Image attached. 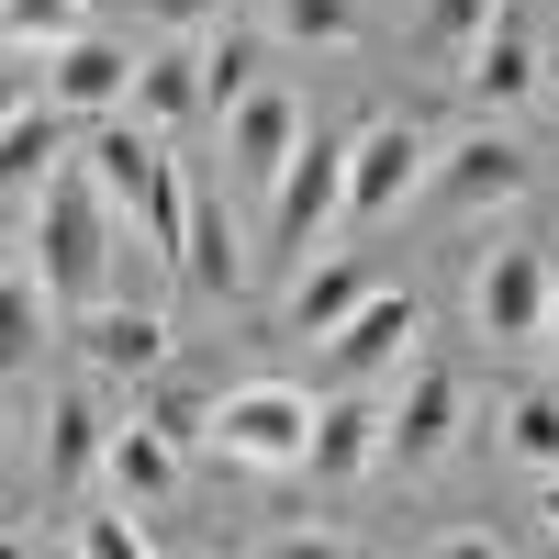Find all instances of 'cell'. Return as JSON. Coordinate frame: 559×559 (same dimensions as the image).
Instances as JSON below:
<instances>
[{"instance_id": "cell-4", "label": "cell", "mask_w": 559, "mask_h": 559, "mask_svg": "<svg viewBox=\"0 0 559 559\" xmlns=\"http://www.w3.org/2000/svg\"><path fill=\"white\" fill-rule=\"evenodd\" d=\"M426 179H437V146H426L403 112H369V123H358V157H347V224H336V236L392 224L414 191H426Z\"/></svg>"}, {"instance_id": "cell-25", "label": "cell", "mask_w": 559, "mask_h": 559, "mask_svg": "<svg viewBox=\"0 0 559 559\" xmlns=\"http://www.w3.org/2000/svg\"><path fill=\"white\" fill-rule=\"evenodd\" d=\"M492 12H503V0H426V12H414V45H426V57H471V45L492 34Z\"/></svg>"}, {"instance_id": "cell-29", "label": "cell", "mask_w": 559, "mask_h": 559, "mask_svg": "<svg viewBox=\"0 0 559 559\" xmlns=\"http://www.w3.org/2000/svg\"><path fill=\"white\" fill-rule=\"evenodd\" d=\"M537 526L559 537V471H537Z\"/></svg>"}, {"instance_id": "cell-28", "label": "cell", "mask_w": 559, "mask_h": 559, "mask_svg": "<svg viewBox=\"0 0 559 559\" xmlns=\"http://www.w3.org/2000/svg\"><path fill=\"white\" fill-rule=\"evenodd\" d=\"M146 23L157 34H213V23H236V0H146Z\"/></svg>"}, {"instance_id": "cell-27", "label": "cell", "mask_w": 559, "mask_h": 559, "mask_svg": "<svg viewBox=\"0 0 559 559\" xmlns=\"http://www.w3.org/2000/svg\"><path fill=\"white\" fill-rule=\"evenodd\" d=\"M79 548L90 559H146L157 526H146V503H123V515H79Z\"/></svg>"}, {"instance_id": "cell-6", "label": "cell", "mask_w": 559, "mask_h": 559, "mask_svg": "<svg viewBox=\"0 0 559 559\" xmlns=\"http://www.w3.org/2000/svg\"><path fill=\"white\" fill-rule=\"evenodd\" d=\"M213 448H224V459H247V471H313V392H280V381L224 392Z\"/></svg>"}, {"instance_id": "cell-18", "label": "cell", "mask_w": 559, "mask_h": 559, "mask_svg": "<svg viewBox=\"0 0 559 559\" xmlns=\"http://www.w3.org/2000/svg\"><path fill=\"white\" fill-rule=\"evenodd\" d=\"M179 459H191V448H179L168 426H146V414H123V426H112V459H102V471H112V492H123V503H146V515H157V503L179 492Z\"/></svg>"}, {"instance_id": "cell-13", "label": "cell", "mask_w": 559, "mask_h": 559, "mask_svg": "<svg viewBox=\"0 0 559 559\" xmlns=\"http://www.w3.org/2000/svg\"><path fill=\"white\" fill-rule=\"evenodd\" d=\"M68 123H79V112H57L45 90H12V123H0V191H12V236L34 224L45 179L68 168Z\"/></svg>"}, {"instance_id": "cell-17", "label": "cell", "mask_w": 559, "mask_h": 559, "mask_svg": "<svg viewBox=\"0 0 559 559\" xmlns=\"http://www.w3.org/2000/svg\"><path fill=\"white\" fill-rule=\"evenodd\" d=\"M102 459H112V414L90 403L79 381H68V392H45V481L68 492V481H90V471H102Z\"/></svg>"}, {"instance_id": "cell-23", "label": "cell", "mask_w": 559, "mask_h": 559, "mask_svg": "<svg viewBox=\"0 0 559 559\" xmlns=\"http://www.w3.org/2000/svg\"><path fill=\"white\" fill-rule=\"evenodd\" d=\"M134 414H146V426H168L179 448H213V426H224V392H202V381H157Z\"/></svg>"}, {"instance_id": "cell-30", "label": "cell", "mask_w": 559, "mask_h": 559, "mask_svg": "<svg viewBox=\"0 0 559 559\" xmlns=\"http://www.w3.org/2000/svg\"><path fill=\"white\" fill-rule=\"evenodd\" d=\"M537 358H548V369H559V302H548V336H537Z\"/></svg>"}, {"instance_id": "cell-1", "label": "cell", "mask_w": 559, "mask_h": 559, "mask_svg": "<svg viewBox=\"0 0 559 559\" xmlns=\"http://www.w3.org/2000/svg\"><path fill=\"white\" fill-rule=\"evenodd\" d=\"M34 269H45V292H57V313H90L102 292H123V247H134V213L90 179V157H68L57 179H45V202L34 224L12 236Z\"/></svg>"}, {"instance_id": "cell-5", "label": "cell", "mask_w": 559, "mask_h": 559, "mask_svg": "<svg viewBox=\"0 0 559 559\" xmlns=\"http://www.w3.org/2000/svg\"><path fill=\"white\" fill-rule=\"evenodd\" d=\"M134 45H112V34H68L57 57H12V90H45L57 112H79V123H102V112H123L134 102Z\"/></svg>"}, {"instance_id": "cell-26", "label": "cell", "mask_w": 559, "mask_h": 559, "mask_svg": "<svg viewBox=\"0 0 559 559\" xmlns=\"http://www.w3.org/2000/svg\"><path fill=\"white\" fill-rule=\"evenodd\" d=\"M280 45H358V0H269Z\"/></svg>"}, {"instance_id": "cell-14", "label": "cell", "mask_w": 559, "mask_h": 559, "mask_svg": "<svg viewBox=\"0 0 559 559\" xmlns=\"http://www.w3.org/2000/svg\"><path fill=\"white\" fill-rule=\"evenodd\" d=\"M414 347H426L414 292H369L336 336H324V369H336V381H392V369H414Z\"/></svg>"}, {"instance_id": "cell-7", "label": "cell", "mask_w": 559, "mask_h": 559, "mask_svg": "<svg viewBox=\"0 0 559 559\" xmlns=\"http://www.w3.org/2000/svg\"><path fill=\"white\" fill-rule=\"evenodd\" d=\"M426 202L459 213V224H481V213H503V202H526V146H515L503 123H481V134H459V146H437Z\"/></svg>"}, {"instance_id": "cell-15", "label": "cell", "mask_w": 559, "mask_h": 559, "mask_svg": "<svg viewBox=\"0 0 559 559\" xmlns=\"http://www.w3.org/2000/svg\"><path fill=\"white\" fill-rule=\"evenodd\" d=\"M179 280L213 302H236L247 292V236H236V202H224V168L191 157V247H179Z\"/></svg>"}, {"instance_id": "cell-19", "label": "cell", "mask_w": 559, "mask_h": 559, "mask_svg": "<svg viewBox=\"0 0 559 559\" xmlns=\"http://www.w3.org/2000/svg\"><path fill=\"white\" fill-rule=\"evenodd\" d=\"M369 292H381V280H369L358 258H302L292 269V313H280V324H292V336H336Z\"/></svg>"}, {"instance_id": "cell-12", "label": "cell", "mask_w": 559, "mask_h": 559, "mask_svg": "<svg viewBox=\"0 0 559 559\" xmlns=\"http://www.w3.org/2000/svg\"><path fill=\"white\" fill-rule=\"evenodd\" d=\"M302 134H313V123H302V102H292V90L269 79L258 102H236V112H224V179H236V191H258V202H269Z\"/></svg>"}, {"instance_id": "cell-22", "label": "cell", "mask_w": 559, "mask_h": 559, "mask_svg": "<svg viewBox=\"0 0 559 559\" xmlns=\"http://www.w3.org/2000/svg\"><path fill=\"white\" fill-rule=\"evenodd\" d=\"M0 34L12 57H57L68 34H90V0H0Z\"/></svg>"}, {"instance_id": "cell-16", "label": "cell", "mask_w": 559, "mask_h": 559, "mask_svg": "<svg viewBox=\"0 0 559 559\" xmlns=\"http://www.w3.org/2000/svg\"><path fill=\"white\" fill-rule=\"evenodd\" d=\"M134 123H157V134H191L202 112H213V79H202V34H179V45H157L146 68H134V102H123Z\"/></svg>"}, {"instance_id": "cell-8", "label": "cell", "mask_w": 559, "mask_h": 559, "mask_svg": "<svg viewBox=\"0 0 559 559\" xmlns=\"http://www.w3.org/2000/svg\"><path fill=\"white\" fill-rule=\"evenodd\" d=\"M68 347L102 369V381H157L168 369V313L134 302V292H102L90 313H68Z\"/></svg>"}, {"instance_id": "cell-21", "label": "cell", "mask_w": 559, "mask_h": 559, "mask_svg": "<svg viewBox=\"0 0 559 559\" xmlns=\"http://www.w3.org/2000/svg\"><path fill=\"white\" fill-rule=\"evenodd\" d=\"M45 302H57V292H45V269L12 247V280H0V369H12V392L34 381V347H45Z\"/></svg>"}, {"instance_id": "cell-11", "label": "cell", "mask_w": 559, "mask_h": 559, "mask_svg": "<svg viewBox=\"0 0 559 559\" xmlns=\"http://www.w3.org/2000/svg\"><path fill=\"white\" fill-rule=\"evenodd\" d=\"M392 471V403H369V381H336L313 403V481H369Z\"/></svg>"}, {"instance_id": "cell-20", "label": "cell", "mask_w": 559, "mask_h": 559, "mask_svg": "<svg viewBox=\"0 0 559 559\" xmlns=\"http://www.w3.org/2000/svg\"><path fill=\"white\" fill-rule=\"evenodd\" d=\"M269 45H280V34H269V23H247V12L202 34V79H213V123L236 112V102H258V90H269Z\"/></svg>"}, {"instance_id": "cell-24", "label": "cell", "mask_w": 559, "mask_h": 559, "mask_svg": "<svg viewBox=\"0 0 559 559\" xmlns=\"http://www.w3.org/2000/svg\"><path fill=\"white\" fill-rule=\"evenodd\" d=\"M503 448H515L526 471H559V381H537V392L503 403Z\"/></svg>"}, {"instance_id": "cell-9", "label": "cell", "mask_w": 559, "mask_h": 559, "mask_svg": "<svg viewBox=\"0 0 559 559\" xmlns=\"http://www.w3.org/2000/svg\"><path fill=\"white\" fill-rule=\"evenodd\" d=\"M537 79H548V45H537V23H526V0H503L492 12V34L459 57V90H471V112L492 123V112H515V102H537Z\"/></svg>"}, {"instance_id": "cell-2", "label": "cell", "mask_w": 559, "mask_h": 559, "mask_svg": "<svg viewBox=\"0 0 559 559\" xmlns=\"http://www.w3.org/2000/svg\"><path fill=\"white\" fill-rule=\"evenodd\" d=\"M347 157H358V123H313L292 146V168H280V191H269V258L302 269L347 224Z\"/></svg>"}, {"instance_id": "cell-3", "label": "cell", "mask_w": 559, "mask_h": 559, "mask_svg": "<svg viewBox=\"0 0 559 559\" xmlns=\"http://www.w3.org/2000/svg\"><path fill=\"white\" fill-rule=\"evenodd\" d=\"M548 302H559L548 247H537V236H492L481 269H471V324H481L492 347H537V336H548Z\"/></svg>"}, {"instance_id": "cell-10", "label": "cell", "mask_w": 559, "mask_h": 559, "mask_svg": "<svg viewBox=\"0 0 559 559\" xmlns=\"http://www.w3.org/2000/svg\"><path fill=\"white\" fill-rule=\"evenodd\" d=\"M459 426H471V392H459V369L414 358L403 392H392V471H437V459L459 448Z\"/></svg>"}]
</instances>
